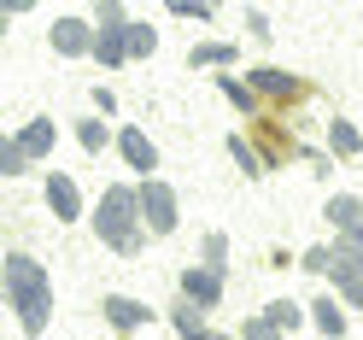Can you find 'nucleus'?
I'll return each instance as SVG.
<instances>
[{
    "label": "nucleus",
    "instance_id": "obj_24",
    "mask_svg": "<svg viewBox=\"0 0 363 340\" xmlns=\"http://www.w3.org/2000/svg\"><path fill=\"white\" fill-rule=\"evenodd\" d=\"M235 334H240V340H287V329H276L264 311H252V317H246V323H240Z\"/></svg>",
    "mask_w": 363,
    "mask_h": 340
},
{
    "label": "nucleus",
    "instance_id": "obj_32",
    "mask_svg": "<svg viewBox=\"0 0 363 340\" xmlns=\"http://www.w3.org/2000/svg\"><path fill=\"white\" fill-rule=\"evenodd\" d=\"M188 340H240V334H223V329H211V323H206V329H199V334H188Z\"/></svg>",
    "mask_w": 363,
    "mask_h": 340
},
{
    "label": "nucleus",
    "instance_id": "obj_6",
    "mask_svg": "<svg viewBox=\"0 0 363 340\" xmlns=\"http://www.w3.org/2000/svg\"><path fill=\"white\" fill-rule=\"evenodd\" d=\"M41 199H48L53 223H82V188H77V176L48 170V182H41Z\"/></svg>",
    "mask_w": 363,
    "mask_h": 340
},
{
    "label": "nucleus",
    "instance_id": "obj_1",
    "mask_svg": "<svg viewBox=\"0 0 363 340\" xmlns=\"http://www.w3.org/2000/svg\"><path fill=\"white\" fill-rule=\"evenodd\" d=\"M0 300L18 317V334H30V340L48 334V323H53V276H48V264L12 246V253L0 258Z\"/></svg>",
    "mask_w": 363,
    "mask_h": 340
},
{
    "label": "nucleus",
    "instance_id": "obj_21",
    "mask_svg": "<svg viewBox=\"0 0 363 340\" xmlns=\"http://www.w3.org/2000/svg\"><path fill=\"white\" fill-rule=\"evenodd\" d=\"M223 147H229V158L240 165V176H252V182H258V176L269 170V158H258V153H252V141H246V135H229V141H223Z\"/></svg>",
    "mask_w": 363,
    "mask_h": 340
},
{
    "label": "nucleus",
    "instance_id": "obj_23",
    "mask_svg": "<svg viewBox=\"0 0 363 340\" xmlns=\"http://www.w3.org/2000/svg\"><path fill=\"white\" fill-rule=\"evenodd\" d=\"M158 53V30L147 24V18H135L129 24V59H152Z\"/></svg>",
    "mask_w": 363,
    "mask_h": 340
},
{
    "label": "nucleus",
    "instance_id": "obj_13",
    "mask_svg": "<svg viewBox=\"0 0 363 340\" xmlns=\"http://www.w3.org/2000/svg\"><path fill=\"white\" fill-rule=\"evenodd\" d=\"M328 287L346 300L352 311H363V264H352V258H340L334 253V270H328Z\"/></svg>",
    "mask_w": 363,
    "mask_h": 340
},
{
    "label": "nucleus",
    "instance_id": "obj_17",
    "mask_svg": "<svg viewBox=\"0 0 363 340\" xmlns=\"http://www.w3.org/2000/svg\"><path fill=\"white\" fill-rule=\"evenodd\" d=\"M164 323L176 329V340H188V334L206 329V305H194V300H182V293H176V305L164 311Z\"/></svg>",
    "mask_w": 363,
    "mask_h": 340
},
{
    "label": "nucleus",
    "instance_id": "obj_9",
    "mask_svg": "<svg viewBox=\"0 0 363 340\" xmlns=\"http://www.w3.org/2000/svg\"><path fill=\"white\" fill-rule=\"evenodd\" d=\"M129 24H94V65H106V71H123L129 65Z\"/></svg>",
    "mask_w": 363,
    "mask_h": 340
},
{
    "label": "nucleus",
    "instance_id": "obj_8",
    "mask_svg": "<svg viewBox=\"0 0 363 340\" xmlns=\"http://www.w3.org/2000/svg\"><path fill=\"white\" fill-rule=\"evenodd\" d=\"M118 158H123L135 176H152V170H158V147H152V135H141L135 124L118 129Z\"/></svg>",
    "mask_w": 363,
    "mask_h": 340
},
{
    "label": "nucleus",
    "instance_id": "obj_12",
    "mask_svg": "<svg viewBox=\"0 0 363 340\" xmlns=\"http://www.w3.org/2000/svg\"><path fill=\"white\" fill-rule=\"evenodd\" d=\"M323 217H328V229H334V235H352V229H363V194H328Z\"/></svg>",
    "mask_w": 363,
    "mask_h": 340
},
{
    "label": "nucleus",
    "instance_id": "obj_4",
    "mask_svg": "<svg viewBox=\"0 0 363 340\" xmlns=\"http://www.w3.org/2000/svg\"><path fill=\"white\" fill-rule=\"evenodd\" d=\"M100 317H106L111 334H141V329L158 323V311H152L147 300H129V293H106V300H100Z\"/></svg>",
    "mask_w": 363,
    "mask_h": 340
},
{
    "label": "nucleus",
    "instance_id": "obj_3",
    "mask_svg": "<svg viewBox=\"0 0 363 340\" xmlns=\"http://www.w3.org/2000/svg\"><path fill=\"white\" fill-rule=\"evenodd\" d=\"M141 217H147V235L152 241H164V235H176V223H182V199H176V188L164 182V176H141Z\"/></svg>",
    "mask_w": 363,
    "mask_h": 340
},
{
    "label": "nucleus",
    "instance_id": "obj_33",
    "mask_svg": "<svg viewBox=\"0 0 363 340\" xmlns=\"http://www.w3.org/2000/svg\"><path fill=\"white\" fill-rule=\"evenodd\" d=\"M164 12H176V18H194V0H164Z\"/></svg>",
    "mask_w": 363,
    "mask_h": 340
},
{
    "label": "nucleus",
    "instance_id": "obj_16",
    "mask_svg": "<svg viewBox=\"0 0 363 340\" xmlns=\"http://www.w3.org/2000/svg\"><path fill=\"white\" fill-rule=\"evenodd\" d=\"M328 153L334 158H357L363 153V129L352 118H328Z\"/></svg>",
    "mask_w": 363,
    "mask_h": 340
},
{
    "label": "nucleus",
    "instance_id": "obj_19",
    "mask_svg": "<svg viewBox=\"0 0 363 340\" xmlns=\"http://www.w3.org/2000/svg\"><path fill=\"white\" fill-rule=\"evenodd\" d=\"M217 94H223V100H229L235 111H258V100H264V94H258V88H252V82H240L235 71H229V77H217Z\"/></svg>",
    "mask_w": 363,
    "mask_h": 340
},
{
    "label": "nucleus",
    "instance_id": "obj_10",
    "mask_svg": "<svg viewBox=\"0 0 363 340\" xmlns=\"http://www.w3.org/2000/svg\"><path fill=\"white\" fill-rule=\"evenodd\" d=\"M311 329L323 340H346V329H352L346 300H340V293H316V300H311Z\"/></svg>",
    "mask_w": 363,
    "mask_h": 340
},
{
    "label": "nucleus",
    "instance_id": "obj_7",
    "mask_svg": "<svg viewBox=\"0 0 363 340\" xmlns=\"http://www.w3.org/2000/svg\"><path fill=\"white\" fill-rule=\"evenodd\" d=\"M48 48L59 59H88V53H94V24H88V18H53Z\"/></svg>",
    "mask_w": 363,
    "mask_h": 340
},
{
    "label": "nucleus",
    "instance_id": "obj_27",
    "mask_svg": "<svg viewBox=\"0 0 363 340\" xmlns=\"http://www.w3.org/2000/svg\"><path fill=\"white\" fill-rule=\"evenodd\" d=\"M94 24H129L123 0H94Z\"/></svg>",
    "mask_w": 363,
    "mask_h": 340
},
{
    "label": "nucleus",
    "instance_id": "obj_28",
    "mask_svg": "<svg viewBox=\"0 0 363 340\" xmlns=\"http://www.w3.org/2000/svg\"><path fill=\"white\" fill-rule=\"evenodd\" d=\"M246 30H252L258 41H269V18H264V12H246Z\"/></svg>",
    "mask_w": 363,
    "mask_h": 340
},
{
    "label": "nucleus",
    "instance_id": "obj_30",
    "mask_svg": "<svg viewBox=\"0 0 363 340\" xmlns=\"http://www.w3.org/2000/svg\"><path fill=\"white\" fill-rule=\"evenodd\" d=\"M30 6H35V0H0V18H24Z\"/></svg>",
    "mask_w": 363,
    "mask_h": 340
},
{
    "label": "nucleus",
    "instance_id": "obj_25",
    "mask_svg": "<svg viewBox=\"0 0 363 340\" xmlns=\"http://www.w3.org/2000/svg\"><path fill=\"white\" fill-rule=\"evenodd\" d=\"M199 264H217V270H229V235L211 229L206 241H199Z\"/></svg>",
    "mask_w": 363,
    "mask_h": 340
},
{
    "label": "nucleus",
    "instance_id": "obj_15",
    "mask_svg": "<svg viewBox=\"0 0 363 340\" xmlns=\"http://www.w3.org/2000/svg\"><path fill=\"white\" fill-rule=\"evenodd\" d=\"M53 141H59V129H53V118H30L24 129H18V147H24L30 158H48V153H53Z\"/></svg>",
    "mask_w": 363,
    "mask_h": 340
},
{
    "label": "nucleus",
    "instance_id": "obj_22",
    "mask_svg": "<svg viewBox=\"0 0 363 340\" xmlns=\"http://www.w3.org/2000/svg\"><path fill=\"white\" fill-rule=\"evenodd\" d=\"M30 165L35 158L18 147V135H6V141H0V176H30Z\"/></svg>",
    "mask_w": 363,
    "mask_h": 340
},
{
    "label": "nucleus",
    "instance_id": "obj_31",
    "mask_svg": "<svg viewBox=\"0 0 363 340\" xmlns=\"http://www.w3.org/2000/svg\"><path fill=\"white\" fill-rule=\"evenodd\" d=\"M217 6H223V0H194V18L206 24V18H217Z\"/></svg>",
    "mask_w": 363,
    "mask_h": 340
},
{
    "label": "nucleus",
    "instance_id": "obj_26",
    "mask_svg": "<svg viewBox=\"0 0 363 340\" xmlns=\"http://www.w3.org/2000/svg\"><path fill=\"white\" fill-rule=\"evenodd\" d=\"M299 270H305V276H323V282H328V270H334V246H305V253H299Z\"/></svg>",
    "mask_w": 363,
    "mask_h": 340
},
{
    "label": "nucleus",
    "instance_id": "obj_2",
    "mask_svg": "<svg viewBox=\"0 0 363 340\" xmlns=\"http://www.w3.org/2000/svg\"><path fill=\"white\" fill-rule=\"evenodd\" d=\"M94 241L111 246L118 258H141V246L152 241L147 235V217H141V188L135 182H111L94 206Z\"/></svg>",
    "mask_w": 363,
    "mask_h": 340
},
{
    "label": "nucleus",
    "instance_id": "obj_14",
    "mask_svg": "<svg viewBox=\"0 0 363 340\" xmlns=\"http://www.w3.org/2000/svg\"><path fill=\"white\" fill-rule=\"evenodd\" d=\"M235 59H240L235 41H194V48H188L194 71H235Z\"/></svg>",
    "mask_w": 363,
    "mask_h": 340
},
{
    "label": "nucleus",
    "instance_id": "obj_29",
    "mask_svg": "<svg viewBox=\"0 0 363 340\" xmlns=\"http://www.w3.org/2000/svg\"><path fill=\"white\" fill-rule=\"evenodd\" d=\"M269 264H276V270H299V253H287V246H276V253H269Z\"/></svg>",
    "mask_w": 363,
    "mask_h": 340
},
{
    "label": "nucleus",
    "instance_id": "obj_5",
    "mask_svg": "<svg viewBox=\"0 0 363 340\" xmlns=\"http://www.w3.org/2000/svg\"><path fill=\"white\" fill-rule=\"evenodd\" d=\"M223 276H229V270H217V264H188L176 276V293L194 300V305H206V311H217L223 305Z\"/></svg>",
    "mask_w": 363,
    "mask_h": 340
},
{
    "label": "nucleus",
    "instance_id": "obj_18",
    "mask_svg": "<svg viewBox=\"0 0 363 340\" xmlns=\"http://www.w3.org/2000/svg\"><path fill=\"white\" fill-rule=\"evenodd\" d=\"M264 317H269L276 329L293 334V329H305V323H311V305H299V300H287V293H281V300H269V305H264Z\"/></svg>",
    "mask_w": 363,
    "mask_h": 340
},
{
    "label": "nucleus",
    "instance_id": "obj_11",
    "mask_svg": "<svg viewBox=\"0 0 363 340\" xmlns=\"http://www.w3.org/2000/svg\"><path fill=\"white\" fill-rule=\"evenodd\" d=\"M246 82H252L258 94H269V100H299V94H305V82L293 77V71H281V65H258Z\"/></svg>",
    "mask_w": 363,
    "mask_h": 340
},
{
    "label": "nucleus",
    "instance_id": "obj_20",
    "mask_svg": "<svg viewBox=\"0 0 363 340\" xmlns=\"http://www.w3.org/2000/svg\"><path fill=\"white\" fill-rule=\"evenodd\" d=\"M111 141H118V129H111L106 118H82V124H77V147H82V153H106Z\"/></svg>",
    "mask_w": 363,
    "mask_h": 340
}]
</instances>
